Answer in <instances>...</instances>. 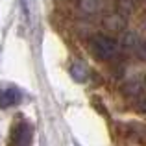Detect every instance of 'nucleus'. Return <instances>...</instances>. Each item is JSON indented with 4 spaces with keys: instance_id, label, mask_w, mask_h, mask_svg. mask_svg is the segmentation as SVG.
<instances>
[{
    "instance_id": "obj_3",
    "label": "nucleus",
    "mask_w": 146,
    "mask_h": 146,
    "mask_svg": "<svg viewBox=\"0 0 146 146\" xmlns=\"http://www.w3.org/2000/svg\"><path fill=\"white\" fill-rule=\"evenodd\" d=\"M91 52L98 57V59H109L115 54V43L107 37H94L91 41Z\"/></svg>"
},
{
    "instance_id": "obj_1",
    "label": "nucleus",
    "mask_w": 146,
    "mask_h": 146,
    "mask_svg": "<svg viewBox=\"0 0 146 146\" xmlns=\"http://www.w3.org/2000/svg\"><path fill=\"white\" fill-rule=\"evenodd\" d=\"M33 143V126L32 122L24 120H15L7 135V146H32Z\"/></svg>"
},
{
    "instance_id": "obj_5",
    "label": "nucleus",
    "mask_w": 146,
    "mask_h": 146,
    "mask_svg": "<svg viewBox=\"0 0 146 146\" xmlns=\"http://www.w3.org/2000/svg\"><path fill=\"white\" fill-rule=\"evenodd\" d=\"M70 74L74 76L78 82H83L85 80V76H87V70H85V65H82V63H76L74 67L70 68Z\"/></svg>"
},
{
    "instance_id": "obj_4",
    "label": "nucleus",
    "mask_w": 146,
    "mask_h": 146,
    "mask_svg": "<svg viewBox=\"0 0 146 146\" xmlns=\"http://www.w3.org/2000/svg\"><path fill=\"white\" fill-rule=\"evenodd\" d=\"M24 15L28 17L30 22H33L37 19V9H39V0H21Z\"/></svg>"
},
{
    "instance_id": "obj_2",
    "label": "nucleus",
    "mask_w": 146,
    "mask_h": 146,
    "mask_svg": "<svg viewBox=\"0 0 146 146\" xmlns=\"http://www.w3.org/2000/svg\"><path fill=\"white\" fill-rule=\"evenodd\" d=\"M22 102V93L15 85L0 87V109H9Z\"/></svg>"
}]
</instances>
